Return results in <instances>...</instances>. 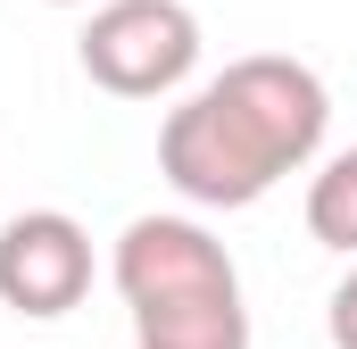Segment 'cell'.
<instances>
[{
    "label": "cell",
    "mask_w": 357,
    "mask_h": 349,
    "mask_svg": "<svg viewBox=\"0 0 357 349\" xmlns=\"http://www.w3.org/2000/svg\"><path fill=\"white\" fill-rule=\"evenodd\" d=\"M75 59L116 100H167L199 67V17L183 0H100L75 34Z\"/></svg>",
    "instance_id": "3"
},
{
    "label": "cell",
    "mask_w": 357,
    "mask_h": 349,
    "mask_svg": "<svg viewBox=\"0 0 357 349\" xmlns=\"http://www.w3.org/2000/svg\"><path fill=\"white\" fill-rule=\"evenodd\" d=\"M324 125H333L324 75L282 50H258L167 108L158 174L191 208H258L282 174H299L324 150Z\"/></svg>",
    "instance_id": "1"
},
{
    "label": "cell",
    "mask_w": 357,
    "mask_h": 349,
    "mask_svg": "<svg viewBox=\"0 0 357 349\" xmlns=\"http://www.w3.org/2000/svg\"><path fill=\"white\" fill-rule=\"evenodd\" d=\"M324 333H333V349H357V266L333 283V299H324Z\"/></svg>",
    "instance_id": "6"
},
{
    "label": "cell",
    "mask_w": 357,
    "mask_h": 349,
    "mask_svg": "<svg viewBox=\"0 0 357 349\" xmlns=\"http://www.w3.org/2000/svg\"><path fill=\"white\" fill-rule=\"evenodd\" d=\"M42 8H91V0H42Z\"/></svg>",
    "instance_id": "7"
},
{
    "label": "cell",
    "mask_w": 357,
    "mask_h": 349,
    "mask_svg": "<svg viewBox=\"0 0 357 349\" xmlns=\"http://www.w3.org/2000/svg\"><path fill=\"white\" fill-rule=\"evenodd\" d=\"M307 233L324 250L357 258V150H333L324 167L307 174Z\"/></svg>",
    "instance_id": "5"
},
{
    "label": "cell",
    "mask_w": 357,
    "mask_h": 349,
    "mask_svg": "<svg viewBox=\"0 0 357 349\" xmlns=\"http://www.w3.org/2000/svg\"><path fill=\"white\" fill-rule=\"evenodd\" d=\"M108 274L133 316V349H250L241 266L199 216H133Z\"/></svg>",
    "instance_id": "2"
},
{
    "label": "cell",
    "mask_w": 357,
    "mask_h": 349,
    "mask_svg": "<svg viewBox=\"0 0 357 349\" xmlns=\"http://www.w3.org/2000/svg\"><path fill=\"white\" fill-rule=\"evenodd\" d=\"M91 291V233L67 208H25L0 225V308L50 325Z\"/></svg>",
    "instance_id": "4"
}]
</instances>
